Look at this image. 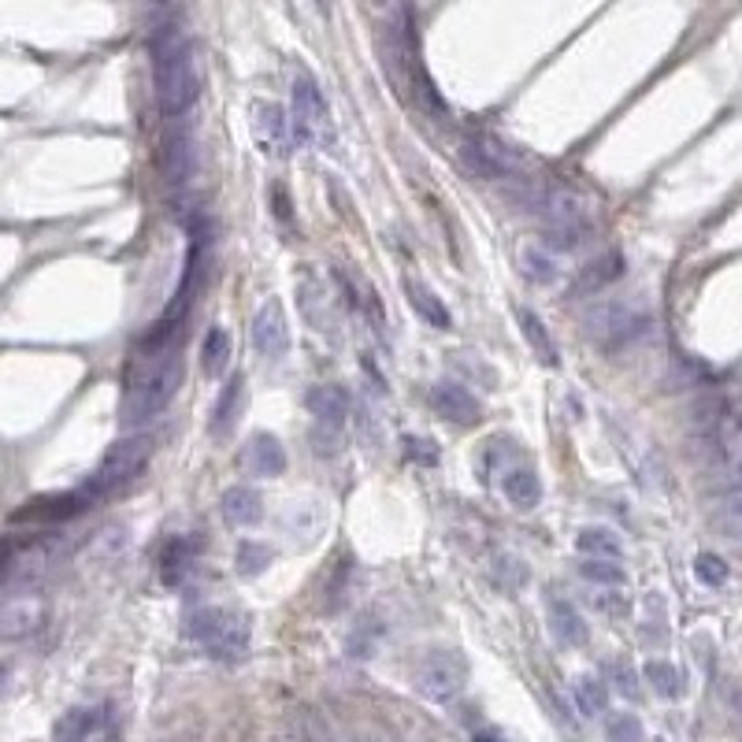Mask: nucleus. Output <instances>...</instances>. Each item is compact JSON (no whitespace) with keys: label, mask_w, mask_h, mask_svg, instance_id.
Here are the masks:
<instances>
[{"label":"nucleus","mask_w":742,"mask_h":742,"mask_svg":"<svg viewBox=\"0 0 742 742\" xmlns=\"http://www.w3.org/2000/svg\"><path fill=\"white\" fill-rule=\"evenodd\" d=\"M152 86H157V101L164 115H186L201 94L194 41L178 30H160L152 38Z\"/></svg>","instance_id":"f257e3e1"},{"label":"nucleus","mask_w":742,"mask_h":742,"mask_svg":"<svg viewBox=\"0 0 742 742\" xmlns=\"http://www.w3.org/2000/svg\"><path fill=\"white\" fill-rule=\"evenodd\" d=\"M183 386V349H168L157 357H141L138 371L126 383L123 420L126 428H145L168 409V401Z\"/></svg>","instance_id":"f03ea898"},{"label":"nucleus","mask_w":742,"mask_h":742,"mask_svg":"<svg viewBox=\"0 0 742 742\" xmlns=\"http://www.w3.org/2000/svg\"><path fill=\"white\" fill-rule=\"evenodd\" d=\"M186 631L208 657L215 660H238L249 650V617L238 609H223V605H205V609L189 613Z\"/></svg>","instance_id":"7ed1b4c3"},{"label":"nucleus","mask_w":742,"mask_h":742,"mask_svg":"<svg viewBox=\"0 0 742 742\" xmlns=\"http://www.w3.org/2000/svg\"><path fill=\"white\" fill-rule=\"evenodd\" d=\"M289 101H294V134L305 145H323L331 149L334 145V120H331V108L323 89L316 86V78L309 75H297L294 89H289Z\"/></svg>","instance_id":"20e7f679"},{"label":"nucleus","mask_w":742,"mask_h":742,"mask_svg":"<svg viewBox=\"0 0 742 742\" xmlns=\"http://www.w3.org/2000/svg\"><path fill=\"white\" fill-rule=\"evenodd\" d=\"M468 687V660L457 650H434L416 668V691L434 705H449Z\"/></svg>","instance_id":"39448f33"},{"label":"nucleus","mask_w":742,"mask_h":742,"mask_svg":"<svg viewBox=\"0 0 742 742\" xmlns=\"http://www.w3.org/2000/svg\"><path fill=\"white\" fill-rule=\"evenodd\" d=\"M646 331H650V316L623 301H609V305H598L594 312H586V334L602 349H623L631 342H639Z\"/></svg>","instance_id":"423d86ee"},{"label":"nucleus","mask_w":742,"mask_h":742,"mask_svg":"<svg viewBox=\"0 0 742 742\" xmlns=\"http://www.w3.org/2000/svg\"><path fill=\"white\" fill-rule=\"evenodd\" d=\"M149 454H152V442L145 438V434H126V438L115 442V446L108 449L101 472H97L83 486V491L89 494V502H94V497H101V494H108V491H115V486L131 483V479L145 468Z\"/></svg>","instance_id":"0eeeda50"},{"label":"nucleus","mask_w":742,"mask_h":742,"mask_svg":"<svg viewBox=\"0 0 742 742\" xmlns=\"http://www.w3.org/2000/svg\"><path fill=\"white\" fill-rule=\"evenodd\" d=\"M460 160L468 164V171L486 175V178H520V175H528V168H531V160L523 157L516 145L497 138V134L472 138L465 149H460Z\"/></svg>","instance_id":"6e6552de"},{"label":"nucleus","mask_w":742,"mask_h":742,"mask_svg":"<svg viewBox=\"0 0 742 742\" xmlns=\"http://www.w3.org/2000/svg\"><path fill=\"white\" fill-rule=\"evenodd\" d=\"M531 208L549 227H591V201H586V194H579V189L565 183L531 186Z\"/></svg>","instance_id":"1a4fd4ad"},{"label":"nucleus","mask_w":742,"mask_h":742,"mask_svg":"<svg viewBox=\"0 0 742 742\" xmlns=\"http://www.w3.org/2000/svg\"><path fill=\"white\" fill-rule=\"evenodd\" d=\"M709 449L717 472L728 479L731 486L742 483V416L720 409L709 423Z\"/></svg>","instance_id":"9d476101"},{"label":"nucleus","mask_w":742,"mask_h":742,"mask_svg":"<svg viewBox=\"0 0 742 742\" xmlns=\"http://www.w3.org/2000/svg\"><path fill=\"white\" fill-rule=\"evenodd\" d=\"M49 620V602L41 594H12L0 602V642H23L38 635Z\"/></svg>","instance_id":"9b49d317"},{"label":"nucleus","mask_w":742,"mask_h":742,"mask_svg":"<svg viewBox=\"0 0 742 742\" xmlns=\"http://www.w3.org/2000/svg\"><path fill=\"white\" fill-rule=\"evenodd\" d=\"M249 338H252V353L264 360H279L289 349V327H286V312L279 301H264L257 309L249 323Z\"/></svg>","instance_id":"f8f14e48"},{"label":"nucleus","mask_w":742,"mask_h":742,"mask_svg":"<svg viewBox=\"0 0 742 742\" xmlns=\"http://www.w3.org/2000/svg\"><path fill=\"white\" fill-rule=\"evenodd\" d=\"M305 405H309V412L316 416V423H320L323 438H334V434L346 428V420H349V397H346V391H342V386H334V383L312 386L309 397H305Z\"/></svg>","instance_id":"ddd939ff"},{"label":"nucleus","mask_w":742,"mask_h":742,"mask_svg":"<svg viewBox=\"0 0 742 742\" xmlns=\"http://www.w3.org/2000/svg\"><path fill=\"white\" fill-rule=\"evenodd\" d=\"M431 405H434V412L446 416V420L457 423V428H472V423H479V416H483L479 397L460 383H438L431 391Z\"/></svg>","instance_id":"4468645a"},{"label":"nucleus","mask_w":742,"mask_h":742,"mask_svg":"<svg viewBox=\"0 0 742 742\" xmlns=\"http://www.w3.org/2000/svg\"><path fill=\"white\" fill-rule=\"evenodd\" d=\"M242 460H246L249 472L260 475V479H279V475L286 472V449H283V442H279L275 434H268V431L252 434L249 446H246V454H242Z\"/></svg>","instance_id":"2eb2a0df"},{"label":"nucleus","mask_w":742,"mask_h":742,"mask_svg":"<svg viewBox=\"0 0 742 742\" xmlns=\"http://www.w3.org/2000/svg\"><path fill=\"white\" fill-rule=\"evenodd\" d=\"M620 275H623V257H620V252H602V257H594L591 264H586L572 279L568 297H583V294H594V289H602V286H613Z\"/></svg>","instance_id":"dca6fc26"},{"label":"nucleus","mask_w":742,"mask_h":742,"mask_svg":"<svg viewBox=\"0 0 742 742\" xmlns=\"http://www.w3.org/2000/svg\"><path fill=\"white\" fill-rule=\"evenodd\" d=\"M502 494L509 497L512 509H520V512L535 509V505L542 502V483H539L535 468H523V465L512 468V472L502 479Z\"/></svg>","instance_id":"f3484780"},{"label":"nucleus","mask_w":742,"mask_h":742,"mask_svg":"<svg viewBox=\"0 0 742 742\" xmlns=\"http://www.w3.org/2000/svg\"><path fill=\"white\" fill-rule=\"evenodd\" d=\"M220 512L231 523H238V528H249V523H260V516H264V497L252 491V486H231L220 502Z\"/></svg>","instance_id":"a211bd4d"},{"label":"nucleus","mask_w":742,"mask_h":742,"mask_svg":"<svg viewBox=\"0 0 742 742\" xmlns=\"http://www.w3.org/2000/svg\"><path fill=\"white\" fill-rule=\"evenodd\" d=\"M516 323H520L523 338H528L531 353H535V357H539V364L557 368V364H560V353H557L554 334L546 331V323H542L539 316L531 312V309H520V312H516Z\"/></svg>","instance_id":"6ab92c4d"},{"label":"nucleus","mask_w":742,"mask_h":742,"mask_svg":"<svg viewBox=\"0 0 742 742\" xmlns=\"http://www.w3.org/2000/svg\"><path fill=\"white\" fill-rule=\"evenodd\" d=\"M549 631H554L557 642H565V646H583V642H586L583 613H579L576 605L565 602V598L549 602Z\"/></svg>","instance_id":"aec40b11"},{"label":"nucleus","mask_w":742,"mask_h":742,"mask_svg":"<svg viewBox=\"0 0 742 742\" xmlns=\"http://www.w3.org/2000/svg\"><path fill=\"white\" fill-rule=\"evenodd\" d=\"M405 294H409V301H412V309L423 316V320L431 323V327H438V331H446L449 323V309H446V301H442L438 294H434L431 286H423L420 279H405Z\"/></svg>","instance_id":"412c9836"},{"label":"nucleus","mask_w":742,"mask_h":742,"mask_svg":"<svg viewBox=\"0 0 742 742\" xmlns=\"http://www.w3.org/2000/svg\"><path fill=\"white\" fill-rule=\"evenodd\" d=\"M576 549L583 557H605V560H620L623 557V539L613 535L609 528H583L576 535Z\"/></svg>","instance_id":"4be33fe9"},{"label":"nucleus","mask_w":742,"mask_h":742,"mask_svg":"<svg viewBox=\"0 0 742 742\" xmlns=\"http://www.w3.org/2000/svg\"><path fill=\"white\" fill-rule=\"evenodd\" d=\"M231 360V334L223 327H208L201 342V371L208 379H220Z\"/></svg>","instance_id":"5701e85b"},{"label":"nucleus","mask_w":742,"mask_h":742,"mask_svg":"<svg viewBox=\"0 0 742 742\" xmlns=\"http://www.w3.org/2000/svg\"><path fill=\"white\" fill-rule=\"evenodd\" d=\"M97 724H101V717H97V709H67L63 717L57 720V731H52V742H86L89 735L97 731Z\"/></svg>","instance_id":"b1692460"},{"label":"nucleus","mask_w":742,"mask_h":742,"mask_svg":"<svg viewBox=\"0 0 742 742\" xmlns=\"http://www.w3.org/2000/svg\"><path fill=\"white\" fill-rule=\"evenodd\" d=\"M642 672H646V683L654 687V694H660V698H668V702L683 698L687 683H683V672L676 665H668V660H650Z\"/></svg>","instance_id":"393cba45"},{"label":"nucleus","mask_w":742,"mask_h":742,"mask_svg":"<svg viewBox=\"0 0 742 742\" xmlns=\"http://www.w3.org/2000/svg\"><path fill=\"white\" fill-rule=\"evenodd\" d=\"M579 576L594 586H605V591H620L628 583V572L617 565V560H605V557H586L579 560Z\"/></svg>","instance_id":"a878e982"},{"label":"nucleus","mask_w":742,"mask_h":742,"mask_svg":"<svg viewBox=\"0 0 742 742\" xmlns=\"http://www.w3.org/2000/svg\"><path fill=\"white\" fill-rule=\"evenodd\" d=\"M257 131L260 138H264V145H271V149H289V126H286V115L279 112L275 104H257Z\"/></svg>","instance_id":"bb28decb"},{"label":"nucleus","mask_w":742,"mask_h":742,"mask_svg":"<svg viewBox=\"0 0 742 742\" xmlns=\"http://www.w3.org/2000/svg\"><path fill=\"white\" fill-rule=\"evenodd\" d=\"M520 268H523V275H528L535 286H549L557 279L554 252H546L542 246H528V249H523L520 252Z\"/></svg>","instance_id":"cd10ccee"},{"label":"nucleus","mask_w":742,"mask_h":742,"mask_svg":"<svg viewBox=\"0 0 742 742\" xmlns=\"http://www.w3.org/2000/svg\"><path fill=\"white\" fill-rule=\"evenodd\" d=\"M576 705L583 717H602V713L609 709V687L602 680H594V676H583V680L576 683Z\"/></svg>","instance_id":"c85d7f7f"},{"label":"nucleus","mask_w":742,"mask_h":742,"mask_svg":"<svg viewBox=\"0 0 742 742\" xmlns=\"http://www.w3.org/2000/svg\"><path fill=\"white\" fill-rule=\"evenodd\" d=\"M717 528L728 539L742 542V483L731 486V491L720 497V505H717Z\"/></svg>","instance_id":"c756f323"},{"label":"nucleus","mask_w":742,"mask_h":742,"mask_svg":"<svg viewBox=\"0 0 742 742\" xmlns=\"http://www.w3.org/2000/svg\"><path fill=\"white\" fill-rule=\"evenodd\" d=\"M189 164H194V152H189V138L186 131H171L168 134V178L171 183H183L189 175Z\"/></svg>","instance_id":"7c9ffc66"},{"label":"nucleus","mask_w":742,"mask_h":742,"mask_svg":"<svg viewBox=\"0 0 742 742\" xmlns=\"http://www.w3.org/2000/svg\"><path fill=\"white\" fill-rule=\"evenodd\" d=\"M271 546L268 542H242L238 546V554H234V568H238V576H260V572H268V565H271Z\"/></svg>","instance_id":"2f4dec72"},{"label":"nucleus","mask_w":742,"mask_h":742,"mask_svg":"<svg viewBox=\"0 0 742 742\" xmlns=\"http://www.w3.org/2000/svg\"><path fill=\"white\" fill-rule=\"evenodd\" d=\"M189 565H194V554H189L186 539H171L164 546V568H160V572H164V583L178 586L186 579Z\"/></svg>","instance_id":"473e14b6"},{"label":"nucleus","mask_w":742,"mask_h":742,"mask_svg":"<svg viewBox=\"0 0 742 742\" xmlns=\"http://www.w3.org/2000/svg\"><path fill=\"white\" fill-rule=\"evenodd\" d=\"M242 386H246V383H242V375H234L231 379V383H227V391H223L220 394V405H215V416H212V431L215 434H220L223 428H231V423H234V416H238V409H242Z\"/></svg>","instance_id":"72a5a7b5"},{"label":"nucleus","mask_w":742,"mask_h":742,"mask_svg":"<svg viewBox=\"0 0 742 742\" xmlns=\"http://www.w3.org/2000/svg\"><path fill=\"white\" fill-rule=\"evenodd\" d=\"M605 739L609 742H646V731H642V720L635 713H613L605 720Z\"/></svg>","instance_id":"f704fd0d"},{"label":"nucleus","mask_w":742,"mask_h":742,"mask_svg":"<svg viewBox=\"0 0 742 742\" xmlns=\"http://www.w3.org/2000/svg\"><path fill=\"white\" fill-rule=\"evenodd\" d=\"M694 576H698V583H705V586H724L731 576V568H728V560L717 554H698V560H694Z\"/></svg>","instance_id":"c9c22d12"},{"label":"nucleus","mask_w":742,"mask_h":742,"mask_svg":"<svg viewBox=\"0 0 742 742\" xmlns=\"http://www.w3.org/2000/svg\"><path fill=\"white\" fill-rule=\"evenodd\" d=\"M609 676H613V687H617V691H620L628 702H639V698H642L639 672L628 665V660H613V665H609Z\"/></svg>","instance_id":"e433bc0d"},{"label":"nucleus","mask_w":742,"mask_h":742,"mask_svg":"<svg viewBox=\"0 0 742 742\" xmlns=\"http://www.w3.org/2000/svg\"><path fill=\"white\" fill-rule=\"evenodd\" d=\"M405 457L416 460V465H423V468H434L438 465V446L428 438H420V434H409V438H405Z\"/></svg>","instance_id":"4c0bfd02"},{"label":"nucleus","mask_w":742,"mask_h":742,"mask_svg":"<svg viewBox=\"0 0 742 742\" xmlns=\"http://www.w3.org/2000/svg\"><path fill=\"white\" fill-rule=\"evenodd\" d=\"M494 576L502 579L505 586H520L523 579H528V565H520V560H512V554H502L494 565Z\"/></svg>","instance_id":"58836bf2"},{"label":"nucleus","mask_w":742,"mask_h":742,"mask_svg":"<svg viewBox=\"0 0 742 742\" xmlns=\"http://www.w3.org/2000/svg\"><path fill=\"white\" fill-rule=\"evenodd\" d=\"M271 197H275V215H279V220H283V223L294 220V201H289L286 189L275 183V186H271Z\"/></svg>","instance_id":"ea45409f"},{"label":"nucleus","mask_w":742,"mask_h":742,"mask_svg":"<svg viewBox=\"0 0 742 742\" xmlns=\"http://www.w3.org/2000/svg\"><path fill=\"white\" fill-rule=\"evenodd\" d=\"M594 605L605 609V613H613V609L623 613V609H628V602H623V598H605V594H594Z\"/></svg>","instance_id":"a19ab883"},{"label":"nucleus","mask_w":742,"mask_h":742,"mask_svg":"<svg viewBox=\"0 0 742 742\" xmlns=\"http://www.w3.org/2000/svg\"><path fill=\"white\" fill-rule=\"evenodd\" d=\"M475 742H502V739H497V735H486V731H483V735H475Z\"/></svg>","instance_id":"79ce46f5"},{"label":"nucleus","mask_w":742,"mask_h":742,"mask_svg":"<svg viewBox=\"0 0 742 742\" xmlns=\"http://www.w3.org/2000/svg\"><path fill=\"white\" fill-rule=\"evenodd\" d=\"M4 683H8V668L0 665V691H4Z\"/></svg>","instance_id":"37998d69"},{"label":"nucleus","mask_w":742,"mask_h":742,"mask_svg":"<svg viewBox=\"0 0 742 742\" xmlns=\"http://www.w3.org/2000/svg\"><path fill=\"white\" fill-rule=\"evenodd\" d=\"M735 705H739V709H742V691L735 694Z\"/></svg>","instance_id":"c03bdc74"},{"label":"nucleus","mask_w":742,"mask_h":742,"mask_svg":"<svg viewBox=\"0 0 742 742\" xmlns=\"http://www.w3.org/2000/svg\"><path fill=\"white\" fill-rule=\"evenodd\" d=\"M357 742H379V739H357Z\"/></svg>","instance_id":"a18cd8bd"},{"label":"nucleus","mask_w":742,"mask_h":742,"mask_svg":"<svg viewBox=\"0 0 742 742\" xmlns=\"http://www.w3.org/2000/svg\"><path fill=\"white\" fill-rule=\"evenodd\" d=\"M152 4H168V0H152Z\"/></svg>","instance_id":"49530a36"}]
</instances>
